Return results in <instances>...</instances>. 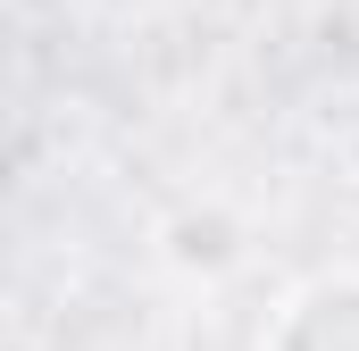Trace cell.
I'll use <instances>...</instances> for the list:
<instances>
[{
	"instance_id": "cell-1",
	"label": "cell",
	"mask_w": 359,
	"mask_h": 351,
	"mask_svg": "<svg viewBox=\"0 0 359 351\" xmlns=\"http://www.w3.org/2000/svg\"><path fill=\"white\" fill-rule=\"evenodd\" d=\"M259 351H359V267L301 276L259 326Z\"/></svg>"
},
{
	"instance_id": "cell-2",
	"label": "cell",
	"mask_w": 359,
	"mask_h": 351,
	"mask_svg": "<svg viewBox=\"0 0 359 351\" xmlns=\"http://www.w3.org/2000/svg\"><path fill=\"white\" fill-rule=\"evenodd\" d=\"M243 260H251V226H243L234 201L201 192V201H184V209L159 218V267L184 276V284H226Z\"/></svg>"
}]
</instances>
